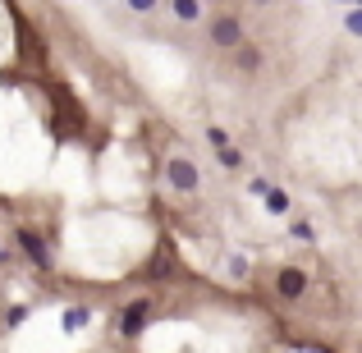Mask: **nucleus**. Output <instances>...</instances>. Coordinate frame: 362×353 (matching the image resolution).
I'll use <instances>...</instances> for the list:
<instances>
[{
	"instance_id": "obj_14",
	"label": "nucleus",
	"mask_w": 362,
	"mask_h": 353,
	"mask_svg": "<svg viewBox=\"0 0 362 353\" xmlns=\"http://www.w3.org/2000/svg\"><path fill=\"white\" fill-rule=\"evenodd\" d=\"M206 138H211V147H216V151H221V147H230V138H225V129H216V124L206 129Z\"/></svg>"
},
{
	"instance_id": "obj_8",
	"label": "nucleus",
	"mask_w": 362,
	"mask_h": 353,
	"mask_svg": "<svg viewBox=\"0 0 362 353\" xmlns=\"http://www.w3.org/2000/svg\"><path fill=\"white\" fill-rule=\"evenodd\" d=\"M266 212L284 216V212H289V193H284V188H271V193H266Z\"/></svg>"
},
{
	"instance_id": "obj_11",
	"label": "nucleus",
	"mask_w": 362,
	"mask_h": 353,
	"mask_svg": "<svg viewBox=\"0 0 362 353\" xmlns=\"http://www.w3.org/2000/svg\"><path fill=\"white\" fill-rule=\"evenodd\" d=\"M221 166H225V170H239V166H243V156H239L234 147H221Z\"/></svg>"
},
{
	"instance_id": "obj_4",
	"label": "nucleus",
	"mask_w": 362,
	"mask_h": 353,
	"mask_svg": "<svg viewBox=\"0 0 362 353\" xmlns=\"http://www.w3.org/2000/svg\"><path fill=\"white\" fill-rule=\"evenodd\" d=\"M147 317H151V299L142 294V299H133L129 308L119 312V335H124V340H138V330L147 326Z\"/></svg>"
},
{
	"instance_id": "obj_7",
	"label": "nucleus",
	"mask_w": 362,
	"mask_h": 353,
	"mask_svg": "<svg viewBox=\"0 0 362 353\" xmlns=\"http://www.w3.org/2000/svg\"><path fill=\"white\" fill-rule=\"evenodd\" d=\"M175 18L179 23H197L202 18V0H175Z\"/></svg>"
},
{
	"instance_id": "obj_16",
	"label": "nucleus",
	"mask_w": 362,
	"mask_h": 353,
	"mask_svg": "<svg viewBox=\"0 0 362 353\" xmlns=\"http://www.w3.org/2000/svg\"><path fill=\"white\" fill-rule=\"evenodd\" d=\"M247 188H252L257 197H266V193H271V179H252V184H247Z\"/></svg>"
},
{
	"instance_id": "obj_12",
	"label": "nucleus",
	"mask_w": 362,
	"mask_h": 353,
	"mask_svg": "<svg viewBox=\"0 0 362 353\" xmlns=\"http://www.w3.org/2000/svg\"><path fill=\"white\" fill-rule=\"evenodd\" d=\"M124 5H129V9H133V14H151V9H156V5H160V0H124Z\"/></svg>"
},
{
	"instance_id": "obj_5",
	"label": "nucleus",
	"mask_w": 362,
	"mask_h": 353,
	"mask_svg": "<svg viewBox=\"0 0 362 353\" xmlns=\"http://www.w3.org/2000/svg\"><path fill=\"white\" fill-rule=\"evenodd\" d=\"M275 289H280V299H303V294H308V275L298 271V266H284L280 275H275Z\"/></svg>"
},
{
	"instance_id": "obj_2",
	"label": "nucleus",
	"mask_w": 362,
	"mask_h": 353,
	"mask_svg": "<svg viewBox=\"0 0 362 353\" xmlns=\"http://www.w3.org/2000/svg\"><path fill=\"white\" fill-rule=\"evenodd\" d=\"M18 253H23L28 262L37 266V271H51V266H55V257H51V248H46V238L37 234V230H28V225L18 230Z\"/></svg>"
},
{
	"instance_id": "obj_17",
	"label": "nucleus",
	"mask_w": 362,
	"mask_h": 353,
	"mask_svg": "<svg viewBox=\"0 0 362 353\" xmlns=\"http://www.w3.org/2000/svg\"><path fill=\"white\" fill-rule=\"evenodd\" d=\"M5 262H9V253H5V248H0V266H5Z\"/></svg>"
},
{
	"instance_id": "obj_6",
	"label": "nucleus",
	"mask_w": 362,
	"mask_h": 353,
	"mask_svg": "<svg viewBox=\"0 0 362 353\" xmlns=\"http://www.w3.org/2000/svg\"><path fill=\"white\" fill-rule=\"evenodd\" d=\"M88 321H92V308H64L60 312V326L64 330H83Z\"/></svg>"
},
{
	"instance_id": "obj_10",
	"label": "nucleus",
	"mask_w": 362,
	"mask_h": 353,
	"mask_svg": "<svg viewBox=\"0 0 362 353\" xmlns=\"http://www.w3.org/2000/svg\"><path fill=\"white\" fill-rule=\"evenodd\" d=\"M289 234H293V238H303V243H312V238H317V230H312L308 221H293V225H289Z\"/></svg>"
},
{
	"instance_id": "obj_18",
	"label": "nucleus",
	"mask_w": 362,
	"mask_h": 353,
	"mask_svg": "<svg viewBox=\"0 0 362 353\" xmlns=\"http://www.w3.org/2000/svg\"><path fill=\"white\" fill-rule=\"evenodd\" d=\"M252 5H275V0H252Z\"/></svg>"
},
{
	"instance_id": "obj_1",
	"label": "nucleus",
	"mask_w": 362,
	"mask_h": 353,
	"mask_svg": "<svg viewBox=\"0 0 362 353\" xmlns=\"http://www.w3.org/2000/svg\"><path fill=\"white\" fill-rule=\"evenodd\" d=\"M165 179H170V188H175V193H197V184H202V175H197V166L188 156H170Z\"/></svg>"
},
{
	"instance_id": "obj_19",
	"label": "nucleus",
	"mask_w": 362,
	"mask_h": 353,
	"mask_svg": "<svg viewBox=\"0 0 362 353\" xmlns=\"http://www.w3.org/2000/svg\"><path fill=\"white\" fill-rule=\"evenodd\" d=\"M349 5H354V0H349Z\"/></svg>"
},
{
	"instance_id": "obj_13",
	"label": "nucleus",
	"mask_w": 362,
	"mask_h": 353,
	"mask_svg": "<svg viewBox=\"0 0 362 353\" xmlns=\"http://www.w3.org/2000/svg\"><path fill=\"white\" fill-rule=\"evenodd\" d=\"M344 28H349V33H358V37H362V9H349V14H344Z\"/></svg>"
},
{
	"instance_id": "obj_9",
	"label": "nucleus",
	"mask_w": 362,
	"mask_h": 353,
	"mask_svg": "<svg viewBox=\"0 0 362 353\" xmlns=\"http://www.w3.org/2000/svg\"><path fill=\"white\" fill-rule=\"evenodd\" d=\"M239 69L247 74V69H262V51L257 46H239Z\"/></svg>"
},
{
	"instance_id": "obj_15",
	"label": "nucleus",
	"mask_w": 362,
	"mask_h": 353,
	"mask_svg": "<svg viewBox=\"0 0 362 353\" xmlns=\"http://www.w3.org/2000/svg\"><path fill=\"white\" fill-rule=\"evenodd\" d=\"M23 317H28V308L18 303V308H9V317H5V326H23Z\"/></svg>"
},
{
	"instance_id": "obj_3",
	"label": "nucleus",
	"mask_w": 362,
	"mask_h": 353,
	"mask_svg": "<svg viewBox=\"0 0 362 353\" xmlns=\"http://www.w3.org/2000/svg\"><path fill=\"white\" fill-rule=\"evenodd\" d=\"M243 23L234 14H221V18H211V46H221V51H239L243 46Z\"/></svg>"
}]
</instances>
